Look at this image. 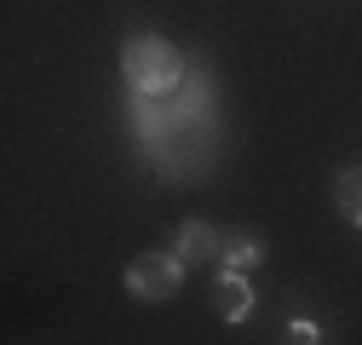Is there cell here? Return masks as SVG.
Returning <instances> with one entry per match:
<instances>
[{"label":"cell","instance_id":"cell-1","mask_svg":"<svg viewBox=\"0 0 362 345\" xmlns=\"http://www.w3.org/2000/svg\"><path fill=\"white\" fill-rule=\"evenodd\" d=\"M121 75L139 86L144 98H150V93H173V86H178V58H173L167 40L139 35V40H132V47L121 52Z\"/></svg>","mask_w":362,"mask_h":345},{"label":"cell","instance_id":"cell-2","mask_svg":"<svg viewBox=\"0 0 362 345\" xmlns=\"http://www.w3.org/2000/svg\"><path fill=\"white\" fill-rule=\"evenodd\" d=\"M185 259L178 253H144L127 265V293L132 299H173L178 288H185Z\"/></svg>","mask_w":362,"mask_h":345},{"label":"cell","instance_id":"cell-3","mask_svg":"<svg viewBox=\"0 0 362 345\" xmlns=\"http://www.w3.org/2000/svg\"><path fill=\"white\" fill-rule=\"evenodd\" d=\"M173 253L185 259V265H213V259H218V230H213V225H202V219H190L185 230H178Z\"/></svg>","mask_w":362,"mask_h":345},{"label":"cell","instance_id":"cell-4","mask_svg":"<svg viewBox=\"0 0 362 345\" xmlns=\"http://www.w3.org/2000/svg\"><path fill=\"white\" fill-rule=\"evenodd\" d=\"M213 305H218L224 322H247V311H253V288H247V276H230V271H224V276L213 282Z\"/></svg>","mask_w":362,"mask_h":345},{"label":"cell","instance_id":"cell-5","mask_svg":"<svg viewBox=\"0 0 362 345\" xmlns=\"http://www.w3.org/2000/svg\"><path fill=\"white\" fill-rule=\"evenodd\" d=\"M334 201L351 225H362V167H345L339 179H334Z\"/></svg>","mask_w":362,"mask_h":345},{"label":"cell","instance_id":"cell-6","mask_svg":"<svg viewBox=\"0 0 362 345\" xmlns=\"http://www.w3.org/2000/svg\"><path fill=\"white\" fill-rule=\"evenodd\" d=\"M259 259H264V247H259L253 236H242V242H230V247H224V271H230V276H247Z\"/></svg>","mask_w":362,"mask_h":345},{"label":"cell","instance_id":"cell-7","mask_svg":"<svg viewBox=\"0 0 362 345\" xmlns=\"http://www.w3.org/2000/svg\"><path fill=\"white\" fill-rule=\"evenodd\" d=\"M288 345H322V328H316V322H288Z\"/></svg>","mask_w":362,"mask_h":345}]
</instances>
